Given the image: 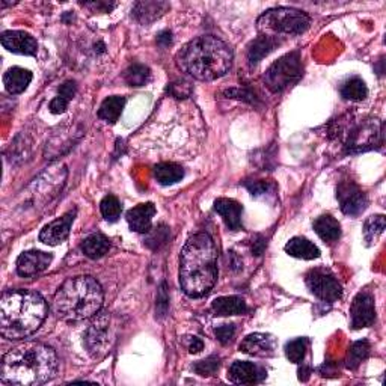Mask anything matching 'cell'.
<instances>
[{"label": "cell", "instance_id": "6da1fadb", "mask_svg": "<svg viewBox=\"0 0 386 386\" xmlns=\"http://www.w3.org/2000/svg\"><path fill=\"white\" fill-rule=\"evenodd\" d=\"M57 367V356L52 347L41 343H25L4 356L0 379L8 385H43L55 378Z\"/></svg>", "mask_w": 386, "mask_h": 386}, {"label": "cell", "instance_id": "7a4b0ae2", "mask_svg": "<svg viewBox=\"0 0 386 386\" xmlns=\"http://www.w3.org/2000/svg\"><path fill=\"white\" fill-rule=\"evenodd\" d=\"M180 285L191 298L209 294L217 281V251L212 237L198 233L186 242L180 256Z\"/></svg>", "mask_w": 386, "mask_h": 386}, {"label": "cell", "instance_id": "3957f363", "mask_svg": "<svg viewBox=\"0 0 386 386\" xmlns=\"http://www.w3.org/2000/svg\"><path fill=\"white\" fill-rule=\"evenodd\" d=\"M47 302L32 290H9L0 299V333L8 340H23L35 333L47 315Z\"/></svg>", "mask_w": 386, "mask_h": 386}, {"label": "cell", "instance_id": "277c9868", "mask_svg": "<svg viewBox=\"0 0 386 386\" xmlns=\"http://www.w3.org/2000/svg\"><path fill=\"white\" fill-rule=\"evenodd\" d=\"M178 65L196 81L212 82L231 70V47L214 35L198 36L178 53Z\"/></svg>", "mask_w": 386, "mask_h": 386}, {"label": "cell", "instance_id": "5b68a950", "mask_svg": "<svg viewBox=\"0 0 386 386\" xmlns=\"http://www.w3.org/2000/svg\"><path fill=\"white\" fill-rule=\"evenodd\" d=\"M104 301L102 285L92 276L67 280L53 298V312L67 322L91 319L100 312Z\"/></svg>", "mask_w": 386, "mask_h": 386}, {"label": "cell", "instance_id": "8992f818", "mask_svg": "<svg viewBox=\"0 0 386 386\" xmlns=\"http://www.w3.org/2000/svg\"><path fill=\"white\" fill-rule=\"evenodd\" d=\"M256 27L260 32L301 35L310 27V17L294 8H275L259 18Z\"/></svg>", "mask_w": 386, "mask_h": 386}, {"label": "cell", "instance_id": "52a82bcc", "mask_svg": "<svg viewBox=\"0 0 386 386\" xmlns=\"http://www.w3.org/2000/svg\"><path fill=\"white\" fill-rule=\"evenodd\" d=\"M302 77V61L299 52H291L282 56L270 65L264 74L266 86L273 92H282L294 85Z\"/></svg>", "mask_w": 386, "mask_h": 386}, {"label": "cell", "instance_id": "ba28073f", "mask_svg": "<svg viewBox=\"0 0 386 386\" xmlns=\"http://www.w3.org/2000/svg\"><path fill=\"white\" fill-rule=\"evenodd\" d=\"M305 282L315 298L323 302L333 303L343 298V287L329 270L312 269L306 273Z\"/></svg>", "mask_w": 386, "mask_h": 386}, {"label": "cell", "instance_id": "9c48e42d", "mask_svg": "<svg viewBox=\"0 0 386 386\" xmlns=\"http://www.w3.org/2000/svg\"><path fill=\"white\" fill-rule=\"evenodd\" d=\"M382 135V124L375 120L365 121L352 128L347 136V142H345V150L352 154L373 150L375 146H380Z\"/></svg>", "mask_w": 386, "mask_h": 386}, {"label": "cell", "instance_id": "30bf717a", "mask_svg": "<svg viewBox=\"0 0 386 386\" xmlns=\"http://www.w3.org/2000/svg\"><path fill=\"white\" fill-rule=\"evenodd\" d=\"M336 198L340 201L341 212L349 216H359L368 205L367 195L353 181L340 183L338 189H336Z\"/></svg>", "mask_w": 386, "mask_h": 386}, {"label": "cell", "instance_id": "8fae6325", "mask_svg": "<svg viewBox=\"0 0 386 386\" xmlns=\"http://www.w3.org/2000/svg\"><path fill=\"white\" fill-rule=\"evenodd\" d=\"M107 328H109V315L104 312L97 317L94 323L89 326L83 335L85 347L88 349L89 354L94 356V358H100V356L106 353L107 344H109Z\"/></svg>", "mask_w": 386, "mask_h": 386}, {"label": "cell", "instance_id": "7c38bea8", "mask_svg": "<svg viewBox=\"0 0 386 386\" xmlns=\"http://www.w3.org/2000/svg\"><path fill=\"white\" fill-rule=\"evenodd\" d=\"M350 317L353 329H362L373 326L375 322V303L373 294L362 291L356 296L350 308Z\"/></svg>", "mask_w": 386, "mask_h": 386}, {"label": "cell", "instance_id": "4fadbf2b", "mask_svg": "<svg viewBox=\"0 0 386 386\" xmlns=\"http://www.w3.org/2000/svg\"><path fill=\"white\" fill-rule=\"evenodd\" d=\"M74 217H76V210L68 212L67 214L59 217V219L53 221L52 223L46 225L41 234H39V240L48 246H57L64 243L68 239V235H70Z\"/></svg>", "mask_w": 386, "mask_h": 386}, {"label": "cell", "instance_id": "5bb4252c", "mask_svg": "<svg viewBox=\"0 0 386 386\" xmlns=\"http://www.w3.org/2000/svg\"><path fill=\"white\" fill-rule=\"evenodd\" d=\"M53 256L43 251H27L18 256L17 260V273L20 276H34L44 272L52 264Z\"/></svg>", "mask_w": 386, "mask_h": 386}, {"label": "cell", "instance_id": "9a60e30c", "mask_svg": "<svg viewBox=\"0 0 386 386\" xmlns=\"http://www.w3.org/2000/svg\"><path fill=\"white\" fill-rule=\"evenodd\" d=\"M2 46L6 50L17 53V55H26V56H35L38 52V43L36 39L27 32L23 31H8L2 34Z\"/></svg>", "mask_w": 386, "mask_h": 386}, {"label": "cell", "instance_id": "2e32d148", "mask_svg": "<svg viewBox=\"0 0 386 386\" xmlns=\"http://www.w3.org/2000/svg\"><path fill=\"white\" fill-rule=\"evenodd\" d=\"M266 378V371L247 361H235L228 371V379L237 385H254Z\"/></svg>", "mask_w": 386, "mask_h": 386}, {"label": "cell", "instance_id": "e0dca14e", "mask_svg": "<svg viewBox=\"0 0 386 386\" xmlns=\"http://www.w3.org/2000/svg\"><path fill=\"white\" fill-rule=\"evenodd\" d=\"M156 214V207L151 202L146 204H139L133 207L132 210H128L127 213V222L130 225L132 231L145 234L151 231V223H153V217Z\"/></svg>", "mask_w": 386, "mask_h": 386}, {"label": "cell", "instance_id": "ac0fdd59", "mask_svg": "<svg viewBox=\"0 0 386 386\" xmlns=\"http://www.w3.org/2000/svg\"><path fill=\"white\" fill-rule=\"evenodd\" d=\"M240 352L259 358H269L275 353V340L266 333H251L242 341Z\"/></svg>", "mask_w": 386, "mask_h": 386}, {"label": "cell", "instance_id": "d6986e66", "mask_svg": "<svg viewBox=\"0 0 386 386\" xmlns=\"http://www.w3.org/2000/svg\"><path fill=\"white\" fill-rule=\"evenodd\" d=\"M214 212L219 214L225 225L233 231L242 230V214L243 207L234 200H228V198H219L214 202Z\"/></svg>", "mask_w": 386, "mask_h": 386}, {"label": "cell", "instance_id": "ffe728a7", "mask_svg": "<svg viewBox=\"0 0 386 386\" xmlns=\"http://www.w3.org/2000/svg\"><path fill=\"white\" fill-rule=\"evenodd\" d=\"M280 44H282V39L276 38L275 35H260L247 47V61H249L251 65L260 64Z\"/></svg>", "mask_w": 386, "mask_h": 386}, {"label": "cell", "instance_id": "44dd1931", "mask_svg": "<svg viewBox=\"0 0 386 386\" xmlns=\"http://www.w3.org/2000/svg\"><path fill=\"white\" fill-rule=\"evenodd\" d=\"M167 9H170V4L150 2V0H145V2H137L133 6V17L141 25H150L156 22L157 18H160Z\"/></svg>", "mask_w": 386, "mask_h": 386}, {"label": "cell", "instance_id": "7402d4cb", "mask_svg": "<svg viewBox=\"0 0 386 386\" xmlns=\"http://www.w3.org/2000/svg\"><path fill=\"white\" fill-rule=\"evenodd\" d=\"M31 82H32V73L20 67L9 68L4 76V85L6 88V91L11 95L25 92L26 88Z\"/></svg>", "mask_w": 386, "mask_h": 386}, {"label": "cell", "instance_id": "603a6c76", "mask_svg": "<svg viewBox=\"0 0 386 386\" xmlns=\"http://www.w3.org/2000/svg\"><path fill=\"white\" fill-rule=\"evenodd\" d=\"M212 310L217 315H242L249 311L244 299L240 296H223V298H217L212 303Z\"/></svg>", "mask_w": 386, "mask_h": 386}, {"label": "cell", "instance_id": "cb8c5ba5", "mask_svg": "<svg viewBox=\"0 0 386 386\" xmlns=\"http://www.w3.org/2000/svg\"><path fill=\"white\" fill-rule=\"evenodd\" d=\"M285 252L301 260H315L320 256V249L305 237H294L285 244Z\"/></svg>", "mask_w": 386, "mask_h": 386}, {"label": "cell", "instance_id": "d4e9b609", "mask_svg": "<svg viewBox=\"0 0 386 386\" xmlns=\"http://www.w3.org/2000/svg\"><path fill=\"white\" fill-rule=\"evenodd\" d=\"M314 231L317 233V235H319L322 240L332 243V242L338 240L341 237V225L331 214H323L315 219Z\"/></svg>", "mask_w": 386, "mask_h": 386}, {"label": "cell", "instance_id": "484cf974", "mask_svg": "<svg viewBox=\"0 0 386 386\" xmlns=\"http://www.w3.org/2000/svg\"><path fill=\"white\" fill-rule=\"evenodd\" d=\"M109 249H111V242H109L106 235L100 233H95L86 237L82 243L83 254L88 256V259H92V260L102 259V256H104L109 252Z\"/></svg>", "mask_w": 386, "mask_h": 386}, {"label": "cell", "instance_id": "4316f807", "mask_svg": "<svg viewBox=\"0 0 386 386\" xmlns=\"http://www.w3.org/2000/svg\"><path fill=\"white\" fill-rule=\"evenodd\" d=\"M154 177L162 186H172L183 180L184 170L177 163L163 162L154 167Z\"/></svg>", "mask_w": 386, "mask_h": 386}, {"label": "cell", "instance_id": "83f0119b", "mask_svg": "<svg viewBox=\"0 0 386 386\" xmlns=\"http://www.w3.org/2000/svg\"><path fill=\"white\" fill-rule=\"evenodd\" d=\"M124 106H125L124 97H120V95L109 97L102 103L100 109H98V118L106 123L115 124L118 121V118L121 116Z\"/></svg>", "mask_w": 386, "mask_h": 386}, {"label": "cell", "instance_id": "f1b7e54d", "mask_svg": "<svg viewBox=\"0 0 386 386\" xmlns=\"http://www.w3.org/2000/svg\"><path fill=\"white\" fill-rule=\"evenodd\" d=\"M341 95L345 100L362 102L368 95V88L359 77H352L341 86Z\"/></svg>", "mask_w": 386, "mask_h": 386}, {"label": "cell", "instance_id": "f546056e", "mask_svg": "<svg viewBox=\"0 0 386 386\" xmlns=\"http://www.w3.org/2000/svg\"><path fill=\"white\" fill-rule=\"evenodd\" d=\"M386 226V221L383 214H375L368 217L364 223V240L367 242V246H373L378 242L379 237L383 234Z\"/></svg>", "mask_w": 386, "mask_h": 386}, {"label": "cell", "instance_id": "4dcf8cb0", "mask_svg": "<svg viewBox=\"0 0 386 386\" xmlns=\"http://www.w3.org/2000/svg\"><path fill=\"white\" fill-rule=\"evenodd\" d=\"M124 81L130 86H144L151 81V71L150 68L142 64H133L124 71Z\"/></svg>", "mask_w": 386, "mask_h": 386}, {"label": "cell", "instance_id": "1f68e13d", "mask_svg": "<svg viewBox=\"0 0 386 386\" xmlns=\"http://www.w3.org/2000/svg\"><path fill=\"white\" fill-rule=\"evenodd\" d=\"M370 353V344L368 341H356L352 344V347L349 349L347 353V359H345V365L350 370H356L361 365L364 359H367V356Z\"/></svg>", "mask_w": 386, "mask_h": 386}, {"label": "cell", "instance_id": "d6a6232c", "mask_svg": "<svg viewBox=\"0 0 386 386\" xmlns=\"http://www.w3.org/2000/svg\"><path fill=\"white\" fill-rule=\"evenodd\" d=\"M100 210H102V214H103V217L107 222H116L121 216L123 205H121L120 200H118L116 196L107 195V196L103 198V201L100 204Z\"/></svg>", "mask_w": 386, "mask_h": 386}, {"label": "cell", "instance_id": "836d02e7", "mask_svg": "<svg viewBox=\"0 0 386 386\" xmlns=\"http://www.w3.org/2000/svg\"><path fill=\"white\" fill-rule=\"evenodd\" d=\"M310 341L308 338H296L293 341H289L285 344V354L291 362L301 364L305 358L306 350H308Z\"/></svg>", "mask_w": 386, "mask_h": 386}, {"label": "cell", "instance_id": "e575fe53", "mask_svg": "<svg viewBox=\"0 0 386 386\" xmlns=\"http://www.w3.org/2000/svg\"><path fill=\"white\" fill-rule=\"evenodd\" d=\"M219 367H221L219 358H217V356H210V358L196 362L193 365V370L200 375H202V378H209V375H213L217 370H219Z\"/></svg>", "mask_w": 386, "mask_h": 386}, {"label": "cell", "instance_id": "d590c367", "mask_svg": "<svg viewBox=\"0 0 386 386\" xmlns=\"http://www.w3.org/2000/svg\"><path fill=\"white\" fill-rule=\"evenodd\" d=\"M246 187L247 191L251 192V195L255 198L267 196L275 191V184L270 181H251V183H246Z\"/></svg>", "mask_w": 386, "mask_h": 386}, {"label": "cell", "instance_id": "8d00e7d4", "mask_svg": "<svg viewBox=\"0 0 386 386\" xmlns=\"http://www.w3.org/2000/svg\"><path fill=\"white\" fill-rule=\"evenodd\" d=\"M167 92L172 94L175 98H187L192 94V86L186 81H178L167 86Z\"/></svg>", "mask_w": 386, "mask_h": 386}, {"label": "cell", "instance_id": "74e56055", "mask_svg": "<svg viewBox=\"0 0 386 386\" xmlns=\"http://www.w3.org/2000/svg\"><path fill=\"white\" fill-rule=\"evenodd\" d=\"M217 340H219L222 344H228L235 333V326L234 324H222L219 328H216L214 331Z\"/></svg>", "mask_w": 386, "mask_h": 386}, {"label": "cell", "instance_id": "f35d334b", "mask_svg": "<svg viewBox=\"0 0 386 386\" xmlns=\"http://www.w3.org/2000/svg\"><path fill=\"white\" fill-rule=\"evenodd\" d=\"M76 92H77V85H76V82L68 81V82H65L64 85H61V88H59L57 95H59V97H62L64 100H67L68 103H70V102L73 100V98H74Z\"/></svg>", "mask_w": 386, "mask_h": 386}, {"label": "cell", "instance_id": "ab89813d", "mask_svg": "<svg viewBox=\"0 0 386 386\" xmlns=\"http://www.w3.org/2000/svg\"><path fill=\"white\" fill-rule=\"evenodd\" d=\"M167 237H170L167 228H166V226L160 225V226H158V228H154V231L150 234V237H148L146 244H150L154 240H158V247H160L162 244H165L167 242Z\"/></svg>", "mask_w": 386, "mask_h": 386}, {"label": "cell", "instance_id": "60d3db41", "mask_svg": "<svg viewBox=\"0 0 386 386\" xmlns=\"http://www.w3.org/2000/svg\"><path fill=\"white\" fill-rule=\"evenodd\" d=\"M167 301H170V298H167V294H166V285L163 284L160 291H158V298H157V311L160 315H165L167 311Z\"/></svg>", "mask_w": 386, "mask_h": 386}, {"label": "cell", "instance_id": "b9f144b4", "mask_svg": "<svg viewBox=\"0 0 386 386\" xmlns=\"http://www.w3.org/2000/svg\"><path fill=\"white\" fill-rule=\"evenodd\" d=\"M67 106H68V102L64 100L62 97L57 95L56 98H53L52 103H50V107H48V109H50L52 113L59 115V113H64L67 111Z\"/></svg>", "mask_w": 386, "mask_h": 386}, {"label": "cell", "instance_id": "7bdbcfd3", "mask_svg": "<svg viewBox=\"0 0 386 386\" xmlns=\"http://www.w3.org/2000/svg\"><path fill=\"white\" fill-rule=\"evenodd\" d=\"M86 8H94L98 13H109L112 8H115V4H109V2H89L85 4Z\"/></svg>", "mask_w": 386, "mask_h": 386}, {"label": "cell", "instance_id": "ee69618b", "mask_svg": "<svg viewBox=\"0 0 386 386\" xmlns=\"http://www.w3.org/2000/svg\"><path fill=\"white\" fill-rule=\"evenodd\" d=\"M157 43L160 44L162 47H167V46H171L172 44V34L170 31H163L158 34L157 36Z\"/></svg>", "mask_w": 386, "mask_h": 386}, {"label": "cell", "instance_id": "f6af8a7d", "mask_svg": "<svg viewBox=\"0 0 386 386\" xmlns=\"http://www.w3.org/2000/svg\"><path fill=\"white\" fill-rule=\"evenodd\" d=\"M202 349H204V343L200 338H196V336H193L192 343H191V347H189V352L192 354H196V353H200Z\"/></svg>", "mask_w": 386, "mask_h": 386}]
</instances>
